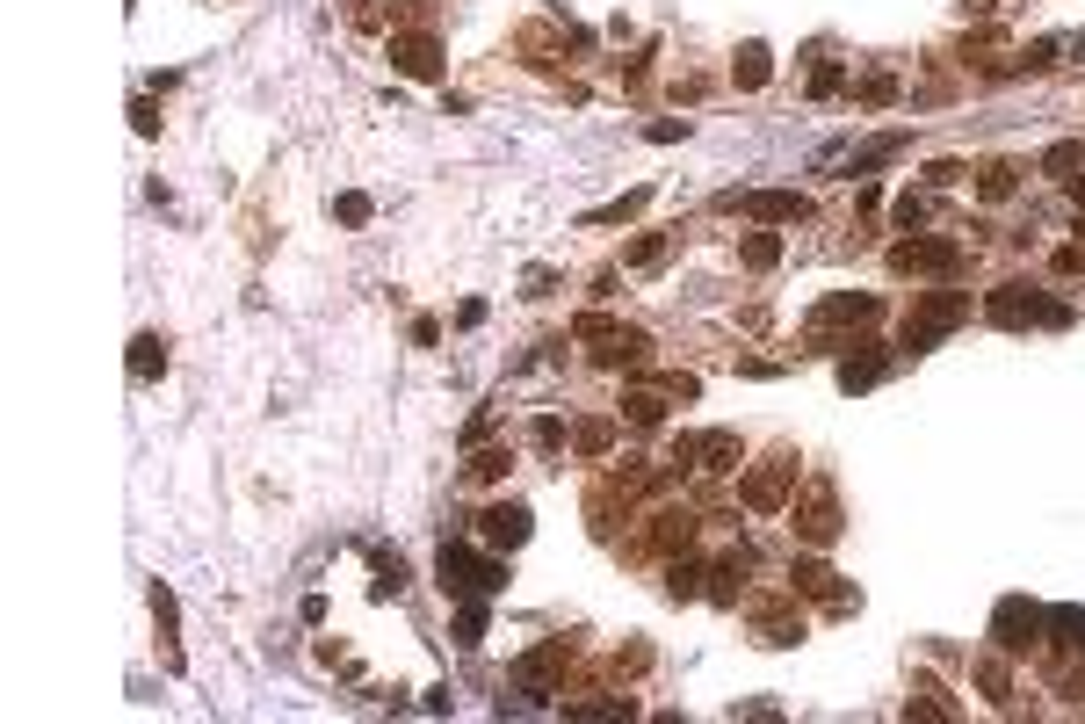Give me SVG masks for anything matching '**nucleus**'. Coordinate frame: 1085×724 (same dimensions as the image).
Masks as SVG:
<instances>
[{
    "label": "nucleus",
    "mask_w": 1085,
    "mask_h": 724,
    "mask_svg": "<svg viewBox=\"0 0 1085 724\" xmlns=\"http://www.w3.org/2000/svg\"><path fill=\"white\" fill-rule=\"evenodd\" d=\"M876 312H883L876 297H825V305L811 312V326H868Z\"/></svg>",
    "instance_id": "nucleus-12"
},
{
    "label": "nucleus",
    "mask_w": 1085,
    "mask_h": 724,
    "mask_svg": "<svg viewBox=\"0 0 1085 724\" xmlns=\"http://www.w3.org/2000/svg\"><path fill=\"white\" fill-rule=\"evenodd\" d=\"M767 73H774V58H767V44H746V51L731 58V80H738V87H767Z\"/></svg>",
    "instance_id": "nucleus-14"
},
{
    "label": "nucleus",
    "mask_w": 1085,
    "mask_h": 724,
    "mask_svg": "<svg viewBox=\"0 0 1085 724\" xmlns=\"http://www.w3.org/2000/svg\"><path fill=\"white\" fill-rule=\"evenodd\" d=\"M369 565H377V587H384V594L406 587V558H398V551H369Z\"/></svg>",
    "instance_id": "nucleus-19"
},
{
    "label": "nucleus",
    "mask_w": 1085,
    "mask_h": 724,
    "mask_svg": "<svg viewBox=\"0 0 1085 724\" xmlns=\"http://www.w3.org/2000/svg\"><path fill=\"white\" fill-rule=\"evenodd\" d=\"M963 319H970V297H963V290H934V297H919V305H912V319H905V348H912V355H926L941 334H955Z\"/></svg>",
    "instance_id": "nucleus-3"
},
{
    "label": "nucleus",
    "mask_w": 1085,
    "mask_h": 724,
    "mask_svg": "<svg viewBox=\"0 0 1085 724\" xmlns=\"http://www.w3.org/2000/svg\"><path fill=\"white\" fill-rule=\"evenodd\" d=\"M897 225H905V232L926 225V196H897Z\"/></svg>",
    "instance_id": "nucleus-28"
},
{
    "label": "nucleus",
    "mask_w": 1085,
    "mask_h": 724,
    "mask_svg": "<svg viewBox=\"0 0 1085 724\" xmlns=\"http://www.w3.org/2000/svg\"><path fill=\"white\" fill-rule=\"evenodd\" d=\"M623 413L637 420V428H659V420H666V406L651 399V391H630V399H623Z\"/></svg>",
    "instance_id": "nucleus-21"
},
{
    "label": "nucleus",
    "mask_w": 1085,
    "mask_h": 724,
    "mask_svg": "<svg viewBox=\"0 0 1085 724\" xmlns=\"http://www.w3.org/2000/svg\"><path fill=\"white\" fill-rule=\"evenodd\" d=\"M333 218H340V225H369V196H340Z\"/></svg>",
    "instance_id": "nucleus-26"
},
{
    "label": "nucleus",
    "mask_w": 1085,
    "mask_h": 724,
    "mask_svg": "<svg viewBox=\"0 0 1085 724\" xmlns=\"http://www.w3.org/2000/svg\"><path fill=\"white\" fill-rule=\"evenodd\" d=\"M977 681L991 688V696H1006V688H1013V681H1006V667H999V659H984V667H977Z\"/></svg>",
    "instance_id": "nucleus-30"
},
{
    "label": "nucleus",
    "mask_w": 1085,
    "mask_h": 724,
    "mask_svg": "<svg viewBox=\"0 0 1085 724\" xmlns=\"http://www.w3.org/2000/svg\"><path fill=\"white\" fill-rule=\"evenodd\" d=\"M897 153H905V131H890V138H868L861 153H854V174H876V167H890Z\"/></svg>",
    "instance_id": "nucleus-15"
},
{
    "label": "nucleus",
    "mask_w": 1085,
    "mask_h": 724,
    "mask_svg": "<svg viewBox=\"0 0 1085 724\" xmlns=\"http://www.w3.org/2000/svg\"><path fill=\"white\" fill-rule=\"evenodd\" d=\"M789 478H796V464H789V457H774V471H753L746 486H738V500L760 507V515H774V507H782V493H789Z\"/></svg>",
    "instance_id": "nucleus-9"
},
{
    "label": "nucleus",
    "mask_w": 1085,
    "mask_h": 724,
    "mask_svg": "<svg viewBox=\"0 0 1085 724\" xmlns=\"http://www.w3.org/2000/svg\"><path fill=\"white\" fill-rule=\"evenodd\" d=\"M478 536H485V543H507V551H514V543H529V507H521V500L485 507V515H478Z\"/></svg>",
    "instance_id": "nucleus-8"
},
{
    "label": "nucleus",
    "mask_w": 1085,
    "mask_h": 724,
    "mask_svg": "<svg viewBox=\"0 0 1085 724\" xmlns=\"http://www.w3.org/2000/svg\"><path fill=\"white\" fill-rule=\"evenodd\" d=\"M572 442H579V449H586V457H601V449H608V442H615V428H608V420H586V428H579V435H572Z\"/></svg>",
    "instance_id": "nucleus-24"
},
{
    "label": "nucleus",
    "mask_w": 1085,
    "mask_h": 724,
    "mask_svg": "<svg viewBox=\"0 0 1085 724\" xmlns=\"http://www.w3.org/2000/svg\"><path fill=\"white\" fill-rule=\"evenodd\" d=\"M1042 167H1049V174H1071V167H1085V145H1071V138H1064V145H1049V153H1042Z\"/></svg>",
    "instance_id": "nucleus-23"
},
{
    "label": "nucleus",
    "mask_w": 1085,
    "mask_h": 724,
    "mask_svg": "<svg viewBox=\"0 0 1085 724\" xmlns=\"http://www.w3.org/2000/svg\"><path fill=\"white\" fill-rule=\"evenodd\" d=\"M796 587H803V594H825L832 572H825V565H796Z\"/></svg>",
    "instance_id": "nucleus-27"
},
{
    "label": "nucleus",
    "mask_w": 1085,
    "mask_h": 724,
    "mask_svg": "<svg viewBox=\"0 0 1085 724\" xmlns=\"http://www.w3.org/2000/svg\"><path fill=\"white\" fill-rule=\"evenodd\" d=\"M883 370H890V355H883L876 341H861V355H847V362H840V391H868V384H883Z\"/></svg>",
    "instance_id": "nucleus-11"
},
{
    "label": "nucleus",
    "mask_w": 1085,
    "mask_h": 724,
    "mask_svg": "<svg viewBox=\"0 0 1085 724\" xmlns=\"http://www.w3.org/2000/svg\"><path fill=\"white\" fill-rule=\"evenodd\" d=\"M167 370V348H160V334H138L131 341V377L145 384V377H160Z\"/></svg>",
    "instance_id": "nucleus-16"
},
{
    "label": "nucleus",
    "mask_w": 1085,
    "mask_h": 724,
    "mask_svg": "<svg viewBox=\"0 0 1085 724\" xmlns=\"http://www.w3.org/2000/svg\"><path fill=\"white\" fill-rule=\"evenodd\" d=\"M890 268L897 276H955V268H963V247H955V239H897L890 247Z\"/></svg>",
    "instance_id": "nucleus-4"
},
{
    "label": "nucleus",
    "mask_w": 1085,
    "mask_h": 724,
    "mask_svg": "<svg viewBox=\"0 0 1085 724\" xmlns=\"http://www.w3.org/2000/svg\"><path fill=\"white\" fill-rule=\"evenodd\" d=\"M1071 196H1078V210H1085V174H1078V181H1071Z\"/></svg>",
    "instance_id": "nucleus-34"
},
{
    "label": "nucleus",
    "mask_w": 1085,
    "mask_h": 724,
    "mask_svg": "<svg viewBox=\"0 0 1085 724\" xmlns=\"http://www.w3.org/2000/svg\"><path fill=\"white\" fill-rule=\"evenodd\" d=\"M977 189H984V203H1006V196L1020 189V167H1013V160H991V167H984V181H977Z\"/></svg>",
    "instance_id": "nucleus-17"
},
{
    "label": "nucleus",
    "mask_w": 1085,
    "mask_h": 724,
    "mask_svg": "<svg viewBox=\"0 0 1085 724\" xmlns=\"http://www.w3.org/2000/svg\"><path fill=\"white\" fill-rule=\"evenodd\" d=\"M724 210H746V218H767V225H803L811 218V196H796V189H746V196H724Z\"/></svg>",
    "instance_id": "nucleus-5"
},
{
    "label": "nucleus",
    "mask_w": 1085,
    "mask_h": 724,
    "mask_svg": "<svg viewBox=\"0 0 1085 724\" xmlns=\"http://www.w3.org/2000/svg\"><path fill=\"white\" fill-rule=\"evenodd\" d=\"M434 572H442L449 594H500V587H507V565H500V558H478L471 543H442Z\"/></svg>",
    "instance_id": "nucleus-2"
},
{
    "label": "nucleus",
    "mask_w": 1085,
    "mask_h": 724,
    "mask_svg": "<svg viewBox=\"0 0 1085 724\" xmlns=\"http://www.w3.org/2000/svg\"><path fill=\"white\" fill-rule=\"evenodd\" d=\"M926 181H934V189H955V181H963V160H934V174H926Z\"/></svg>",
    "instance_id": "nucleus-31"
},
{
    "label": "nucleus",
    "mask_w": 1085,
    "mask_h": 724,
    "mask_svg": "<svg viewBox=\"0 0 1085 724\" xmlns=\"http://www.w3.org/2000/svg\"><path fill=\"white\" fill-rule=\"evenodd\" d=\"M738 254H746V268H774V261H782V239H774V232H753Z\"/></svg>",
    "instance_id": "nucleus-20"
},
{
    "label": "nucleus",
    "mask_w": 1085,
    "mask_h": 724,
    "mask_svg": "<svg viewBox=\"0 0 1085 724\" xmlns=\"http://www.w3.org/2000/svg\"><path fill=\"white\" fill-rule=\"evenodd\" d=\"M984 319L991 326H1071V305L1064 297H1042L1035 283H999L984 297Z\"/></svg>",
    "instance_id": "nucleus-1"
},
{
    "label": "nucleus",
    "mask_w": 1085,
    "mask_h": 724,
    "mask_svg": "<svg viewBox=\"0 0 1085 724\" xmlns=\"http://www.w3.org/2000/svg\"><path fill=\"white\" fill-rule=\"evenodd\" d=\"M840 80H847L840 66H818V73H811V95H832V87H840Z\"/></svg>",
    "instance_id": "nucleus-33"
},
{
    "label": "nucleus",
    "mask_w": 1085,
    "mask_h": 724,
    "mask_svg": "<svg viewBox=\"0 0 1085 724\" xmlns=\"http://www.w3.org/2000/svg\"><path fill=\"white\" fill-rule=\"evenodd\" d=\"M500 471H507V457H500V449H485V457H471V478H500Z\"/></svg>",
    "instance_id": "nucleus-32"
},
{
    "label": "nucleus",
    "mask_w": 1085,
    "mask_h": 724,
    "mask_svg": "<svg viewBox=\"0 0 1085 724\" xmlns=\"http://www.w3.org/2000/svg\"><path fill=\"white\" fill-rule=\"evenodd\" d=\"M796 536H803V543H832V536H840V515H832V493H818V500L796 515Z\"/></svg>",
    "instance_id": "nucleus-13"
},
{
    "label": "nucleus",
    "mask_w": 1085,
    "mask_h": 724,
    "mask_svg": "<svg viewBox=\"0 0 1085 724\" xmlns=\"http://www.w3.org/2000/svg\"><path fill=\"white\" fill-rule=\"evenodd\" d=\"M391 66L413 73V80H434V73H442V44H434V37H391Z\"/></svg>",
    "instance_id": "nucleus-10"
},
{
    "label": "nucleus",
    "mask_w": 1085,
    "mask_h": 724,
    "mask_svg": "<svg viewBox=\"0 0 1085 724\" xmlns=\"http://www.w3.org/2000/svg\"><path fill=\"white\" fill-rule=\"evenodd\" d=\"M695 587H702V565H673V572H666V594H673V601H688Z\"/></svg>",
    "instance_id": "nucleus-25"
},
{
    "label": "nucleus",
    "mask_w": 1085,
    "mask_h": 724,
    "mask_svg": "<svg viewBox=\"0 0 1085 724\" xmlns=\"http://www.w3.org/2000/svg\"><path fill=\"white\" fill-rule=\"evenodd\" d=\"M485 638V601H463V616H456V645H478Z\"/></svg>",
    "instance_id": "nucleus-22"
},
{
    "label": "nucleus",
    "mask_w": 1085,
    "mask_h": 724,
    "mask_svg": "<svg viewBox=\"0 0 1085 724\" xmlns=\"http://www.w3.org/2000/svg\"><path fill=\"white\" fill-rule=\"evenodd\" d=\"M1020 66H1028V73H1049V66H1057V44H1028V58H1020Z\"/></svg>",
    "instance_id": "nucleus-29"
},
{
    "label": "nucleus",
    "mask_w": 1085,
    "mask_h": 724,
    "mask_svg": "<svg viewBox=\"0 0 1085 724\" xmlns=\"http://www.w3.org/2000/svg\"><path fill=\"white\" fill-rule=\"evenodd\" d=\"M666 247H673L666 232H644V239H637V247H630L623 261H630V268H659V261H666Z\"/></svg>",
    "instance_id": "nucleus-18"
},
{
    "label": "nucleus",
    "mask_w": 1085,
    "mask_h": 724,
    "mask_svg": "<svg viewBox=\"0 0 1085 724\" xmlns=\"http://www.w3.org/2000/svg\"><path fill=\"white\" fill-rule=\"evenodd\" d=\"M579 334H586V341H601V348H594V362H601V370H630V362H644V355H651V341L637 334V326H601V319H579Z\"/></svg>",
    "instance_id": "nucleus-7"
},
{
    "label": "nucleus",
    "mask_w": 1085,
    "mask_h": 724,
    "mask_svg": "<svg viewBox=\"0 0 1085 724\" xmlns=\"http://www.w3.org/2000/svg\"><path fill=\"white\" fill-rule=\"evenodd\" d=\"M1042 630H1049V616L1035 609L1028 594H1006V601H999V616H991V638H999L1006 652H1028Z\"/></svg>",
    "instance_id": "nucleus-6"
}]
</instances>
